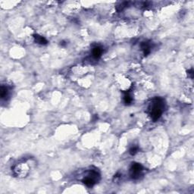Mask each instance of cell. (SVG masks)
<instances>
[{
  "instance_id": "cell-7",
  "label": "cell",
  "mask_w": 194,
  "mask_h": 194,
  "mask_svg": "<svg viewBox=\"0 0 194 194\" xmlns=\"http://www.w3.org/2000/svg\"><path fill=\"white\" fill-rule=\"evenodd\" d=\"M34 38L35 40V42L37 43L40 44V45H46L48 43V41L43 37L39 35V34H34Z\"/></svg>"
},
{
  "instance_id": "cell-2",
  "label": "cell",
  "mask_w": 194,
  "mask_h": 194,
  "mask_svg": "<svg viewBox=\"0 0 194 194\" xmlns=\"http://www.w3.org/2000/svg\"><path fill=\"white\" fill-rule=\"evenodd\" d=\"M100 179V175L96 172L91 171L89 172L88 175L84 177V179L82 180V182L84 184L88 187H92L96 184V182L99 181Z\"/></svg>"
},
{
  "instance_id": "cell-9",
  "label": "cell",
  "mask_w": 194,
  "mask_h": 194,
  "mask_svg": "<svg viewBox=\"0 0 194 194\" xmlns=\"http://www.w3.org/2000/svg\"><path fill=\"white\" fill-rule=\"evenodd\" d=\"M8 88L6 87V86L2 85L1 87V91H0V95H1V98L2 100H5L6 99V97H8Z\"/></svg>"
},
{
  "instance_id": "cell-6",
  "label": "cell",
  "mask_w": 194,
  "mask_h": 194,
  "mask_svg": "<svg viewBox=\"0 0 194 194\" xmlns=\"http://www.w3.org/2000/svg\"><path fill=\"white\" fill-rule=\"evenodd\" d=\"M102 54H103V49L100 46H96L93 49L92 55H93V57L94 58L98 59V58H100L102 56Z\"/></svg>"
},
{
  "instance_id": "cell-10",
  "label": "cell",
  "mask_w": 194,
  "mask_h": 194,
  "mask_svg": "<svg viewBox=\"0 0 194 194\" xmlns=\"http://www.w3.org/2000/svg\"><path fill=\"white\" fill-rule=\"evenodd\" d=\"M138 152V147L137 146H132L131 148L129 150V152H130V154L132 155V156H134Z\"/></svg>"
},
{
  "instance_id": "cell-5",
  "label": "cell",
  "mask_w": 194,
  "mask_h": 194,
  "mask_svg": "<svg viewBox=\"0 0 194 194\" xmlns=\"http://www.w3.org/2000/svg\"><path fill=\"white\" fill-rule=\"evenodd\" d=\"M141 49L143 52V54H144L145 56L148 55L149 53L151 52V49H152V46H151L150 42H143L141 43Z\"/></svg>"
},
{
  "instance_id": "cell-1",
  "label": "cell",
  "mask_w": 194,
  "mask_h": 194,
  "mask_svg": "<svg viewBox=\"0 0 194 194\" xmlns=\"http://www.w3.org/2000/svg\"><path fill=\"white\" fill-rule=\"evenodd\" d=\"M164 109H165V102L162 98L156 97L153 99L148 108L151 118L154 121L159 120L163 113Z\"/></svg>"
},
{
  "instance_id": "cell-3",
  "label": "cell",
  "mask_w": 194,
  "mask_h": 194,
  "mask_svg": "<svg viewBox=\"0 0 194 194\" xmlns=\"http://www.w3.org/2000/svg\"><path fill=\"white\" fill-rule=\"evenodd\" d=\"M13 172L18 178H24L29 172V168L26 163L18 164L13 168Z\"/></svg>"
},
{
  "instance_id": "cell-4",
  "label": "cell",
  "mask_w": 194,
  "mask_h": 194,
  "mask_svg": "<svg viewBox=\"0 0 194 194\" xmlns=\"http://www.w3.org/2000/svg\"><path fill=\"white\" fill-rule=\"evenodd\" d=\"M143 168L140 164L133 163L130 169V175L133 179H138L141 176Z\"/></svg>"
},
{
  "instance_id": "cell-8",
  "label": "cell",
  "mask_w": 194,
  "mask_h": 194,
  "mask_svg": "<svg viewBox=\"0 0 194 194\" xmlns=\"http://www.w3.org/2000/svg\"><path fill=\"white\" fill-rule=\"evenodd\" d=\"M124 103L126 106H130L133 103V98H132L131 95L128 92H127L124 96Z\"/></svg>"
}]
</instances>
